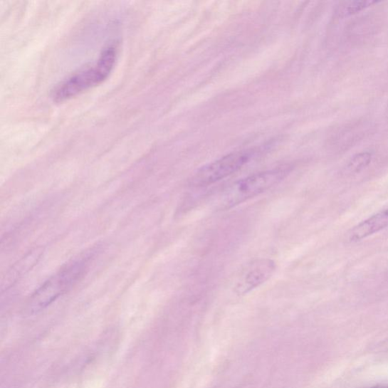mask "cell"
Returning <instances> with one entry per match:
<instances>
[{"instance_id": "6da1fadb", "label": "cell", "mask_w": 388, "mask_h": 388, "mask_svg": "<svg viewBox=\"0 0 388 388\" xmlns=\"http://www.w3.org/2000/svg\"><path fill=\"white\" fill-rule=\"evenodd\" d=\"M117 53V46L109 45L96 63L80 70L56 86L51 92L53 100L62 103L102 84L112 72Z\"/></svg>"}, {"instance_id": "7a4b0ae2", "label": "cell", "mask_w": 388, "mask_h": 388, "mask_svg": "<svg viewBox=\"0 0 388 388\" xmlns=\"http://www.w3.org/2000/svg\"><path fill=\"white\" fill-rule=\"evenodd\" d=\"M90 258V255L79 257L47 280L31 297L29 303L30 311L38 313L45 309L72 288L84 276Z\"/></svg>"}, {"instance_id": "3957f363", "label": "cell", "mask_w": 388, "mask_h": 388, "mask_svg": "<svg viewBox=\"0 0 388 388\" xmlns=\"http://www.w3.org/2000/svg\"><path fill=\"white\" fill-rule=\"evenodd\" d=\"M290 171L289 167H282L258 172L233 183L221 194L219 208L230 209L266 192L283 181Z\"/></svg>"}, {"instance_id": "277c9868", "label": "cell", "mask_w": 388, "mask_h": 388, "mask_svg": "<svg viewBox=\"0 0 388 388\" xmlns=\"http://www.w3.org/2000/svg\"><path fill=\"white\" fill-rule=\"evenodd\" d=\"M253 154V151L248 150L231 152L199 169L192 184L196 187H204L224 179L241 169Z\"/></svg>"}, {"instance_id": "5b68a950", "label": "cell", "mask_w": 388, "mask_h": 388, "mask_svg": "<svg viewBox=\"0 0 388 388\" xmlns=\"http://www.w3.org/2000/svg\"><path fill=\"white\" fill-rule=\"evenodd\" d=\"M275 270V263L268 258L254 262L241 277L235 291L238 295H246L264 284L272 277Z\"/></svg>"}, {"instance_id": "8992f818", "label": "cell", "mask_w": 388, "mask_h": 388, "mask_svg": "<svg viewBox=\"0 0 388 388\" xmlns=\"http://www.w3.org/2000/svg\"><path fill=\"white\" fill-rule=\"evenodd\" d=\"M387 226L388 207L380 210L352 228L348 233L347 241L350 243L360 241L379 233Z\"/></svg>"}, {"instance_id": "52a82bcc", "label": "cell", "mask_w": 388, "mask_h": 388, "mask_svg": "<svg viewBox=\"0 0 388 388\" xmlns=\"http://www.w3.org/2000/svg\"><path fill=\"white\" fill-rule=\"evenodd\" d=\"M377 4L375 1H369V0H362V1H346L340 3L337 7L336 14L338 17H347L357 14L360 11L365 9L373 4Z\"/></svg>"}, {"instance_id": "ba28073f", "label": "cell", "mask_w": 388, "mask_h": 388, "mask_svg": "<svg viewBox=\"0 0 388 388\" xmlns=\"http://www.w3.org/2000/svg\"><path fill=\"white\" fill-rule=\"evenodd\" d=\"M372 158V152H360L350 159L347 163V169L352 173H359L369 166Z\"/></svg>"}, {"instance_id": "9c48e42d", "label": "cell", "mask_w": 388, "mask_h": 388, "mask_svg": "<svg viewBox=\"0 0 388 388\" xmlns=\"http://www.w3.org/2000/svg\"><path fill=\"white\" fill-rule=\"evenodd\" d=\"M377 388H388V387H377Z\"/></svg>"}]
</instances>
